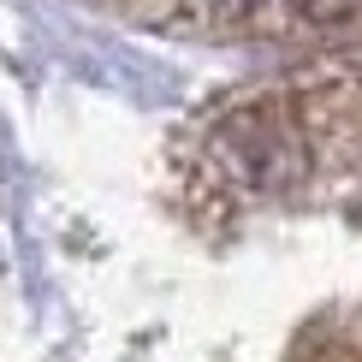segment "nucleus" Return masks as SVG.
<instances>
[{
    "label": "nucleus",
    "mask_w": 362,
    "mask_h": 362,
    "mask_svg": "<svg viewBox=\"0 0 362 362\" xmlns=\"http://www.w3.org/2000/svg\"><path fill=\"white\" fill-rule=\"evenodd\" d=\"M291 362H362L356 344H344V339H327V344H303Z\"/></svg>",
    "instance_id": "obj_1"
},
{
    "label": "nucleus",
    "mask_w": 362,
    "mask_h": 362,
    "mask_svg": "<svg viewBox=\"0 0 362 362\" xmlns=\"http://www.w3.org/2000/svg\"><path fill=\"white\" fill-rule=\"evenodd\" d=\"M303 18H315V24H333V18H344V12H356V0H291Z\"/></svg>",
    "instance_id": "obj_2"
}]
</instances>
